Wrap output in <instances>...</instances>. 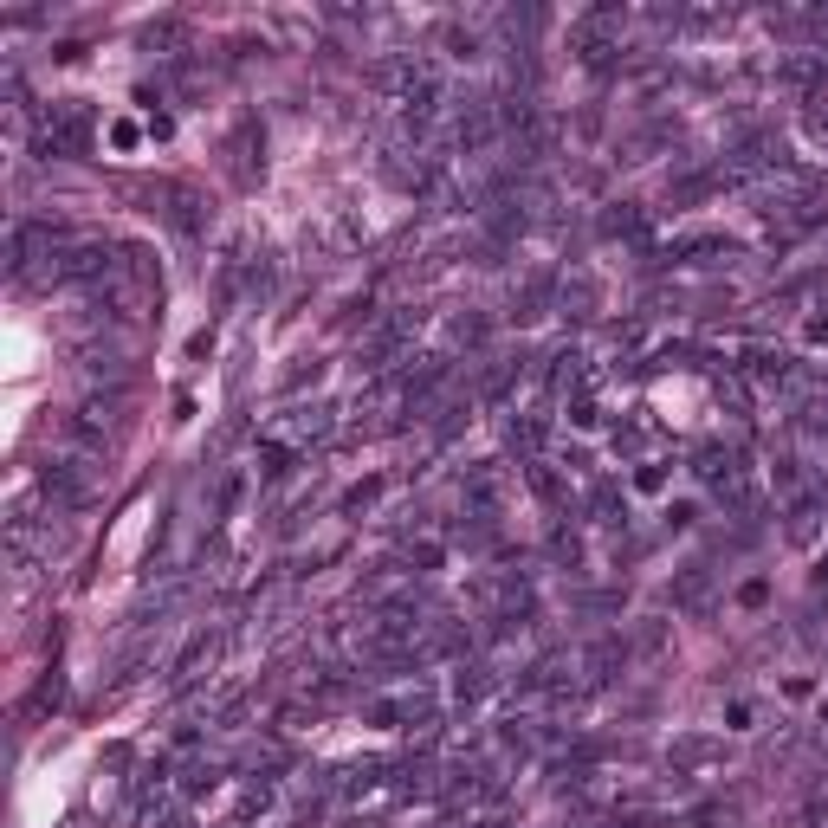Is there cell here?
<instances>
[{
  "mask_svg": "<svg viewBox=\"0 0 828 828\" xmlns=\"http://www.w3.org/2000/svg\"><path fill=\"white\" fill-rule=\"evenodd\" d=\"M337 434V414H330L324 402H311V408H285L279 421L266 427V447H285L298 460V453H311V447H324V440Z\"/></svg>",
  "mask_w": 828,
  "mask_h": 828,
  "instance_id": "obj_1",
  "label": "cell"
},
{
  "mask_svg": "<svg viewBox=\"0 0 828 828\" xmlns=\"http://www.w3.org/2000/svg\"><path fill=\"white\" fill-rule=\"evenodd\" d=\"M98 460L104 453H59V460L39 466V486H46L59 505H85L91 492H98Z\"/></svg>",
  "mask_w": 828,
  "mask_h": 828,
  "instance_id": "obj_2",
  "label": "cell"
},
{
  "mask_svg": "<svg viewBox=\"0 0 828 828\" xmlns=\"http://www.w3.org/2000/svg\"><path fill=\"white\" fill-rule=\"evenodd\" d=\"M91 149V110L85 104H52L39 123V156H85Z\"/></svg>",
  "mask_w": 828,
  "mask_h": 828,
  "instance_id": "obj_3",
  "label": "cell"
},
{
  "mask_svg": "<svg viewBox=\"0 0 828 828\" xmlns=\"http://www.w3.org/2000/svg\"><path fill=\"white\" fill-rule=\"evenodd\" d=\"M414 337H421V311H414V305L395 311V317H382V324L369 330V343H363V369H376V376H382V369H389Z\"/></svg>",
  "mask_w": 828,
  "mask_h": 828,
  "instance_id": "obj_4",
  "label": "cell"
},
{
  "mask_svg": "<svg viewBox=\"0 0 828 828\" xmlns=\"http://www.w3.org/2000/svg\"><path fill=\"white\" fill-rule=\"evenodd\" d=\"M621 26H628V13H621V7H589L583 20H576V46H583V59H609V52H621Z\"/></svg>",
  "mask_w": 828,
  "mask_h": 828,
  "instance_id": "obj_5",
  "label": "cell"
},
{
  "mask_svg": "<svg viewBox=\"0 0 828 828\" xmlns=\"http://www.w3.org/2000/svg\"><path fill=\"white\" fill-rule=\"evenodd\" d=\"M822 78H828L822 52H790V59H777V91H790V98H809Z\"/></svg>",
  "mask_w": 828,
  "mask_h": 828,
  "instance_id": "obj_6",
  "label": "cell"
},
{
  "mask_svg": "<svg viewBox=\"0 0 828 828\" xmlns=\"http://www.w3.org/2000/svg\"><path fill=\"white\" fill-rule=\"evenodd\" d=\"M499 499H505V473H499V466H473L466 486H460V505L473 518H492V512H499Z\"/></svg>",
  "mask_w": 828,
  "mask_h": 828,
  "instance_id": "obj_7",
  "label": "cell"
},
{
  "mask_svg": "<svg viewBox=\"0 0 828 828\" xmlns=\"http://www.w3.org/2000/svg\"><path fill=\"white\" fill-rule=\"evenodd\" d=\"M214 654H220V634H214V628H201V634H195V641H188V647H182V654H175V667H169V680H175V686H195V680H201V673H207V667H214Z\"/></svg>",
  "mask_w": 828,
  "mask_h": 828,
  "instance_id": "obj_8",
  "label": "cell"
},
{
  "mask_svg": "<svg viewBox=\"0 0 828 828\" xmlns=\"http://www.w3.org/2000/svg\"><path fill=\"white\" fill-rule=\"evenodd\" d=\"M673 602H680L686 615H706L712 609V570H699V563H693V570H680V576H673Z\"/></svg>",
  "mask_w": 828,
  "mask_h": 828,
  "instance_id": "obj_9",
  "label": "cell"
},
{
  "mask_svg": "<svg viewBox=\"0 0 828 828\" xmlns=\"http://www.w3.org/2000/svg\"><path fill=\"white\" fill-rule=\"evenodd\" d=\"M673 770H712V764H725V744L719 738H673Z\"/></svg>",
  "mask_w": 828,
  "mask_h": 828,
  "instance_id": "obj_10",
  "label": "cell"
},
{
  "mask_svg": "<svg viewBox=\"0 0 828 828\" xmlns=\"http://www.w3.org/2000/svg\"><path fill=\"white\" fill-rule=\"evenodd\" d=\"M136 828H195L182 809V796H149V803H136Z\"/></svg>",
  "mask_w": 828,
  "mask_h": 828,
  "instance_id": "obj_11",
  "label": "cell"
},
{
  "mask_svg": "<svg viewBox=\"0 0 828 828\" xmlns=\"http://www.w3.org/2000/svg\"><path fill=\"white\" fill-rule=\"evenodd\" d=\"M162 201H169V220H175L182 233H201V227H207V207H201L195 188H162Z\"/></svg>",
  "mask_w": 828,
  "mask_h": 828,
  "instance_id": "obj_12",
  "label": "cell"
},
{
  "mask_svg": "<svg viewBox=\"0 0 828 828\" xmlns=\"http://www.w3.org/2000/svg\"><path fill=\"white\" fill-rule=\"evenodd\" d=\"M240 499H246V473H240V466H233V473H227V479H220V486H214V512L227 518V512H233V505H240Z\"/></svg>",
  "mask_w": 828,
  "mask_h": 828,
  "instance_id": "obj_13",
  "label": "cell"
},
{
  "mask_svg": "<svg viewBox=\"0 0 828 828\" xmlns=\"http://www.w3.org/2000/svg\"><path fill=\"white\" fill-rule=\"evenodd\" d=\"M602 233H641V207H609V214H602Z\"/></svg>",
  "mask_w": 828,
  "mask_h": 828,
  "instance_id": "obj_14",
  "label": "cell"
},
{
  "mask_svg": "<svg viewBox=\"0 0 828 828\" xmlns=\"http://www.w3.org/2000/svg\"><path fill=\"white\" fill-rule=\"evenodd\" d=\"M537 440H544V421H537V414H531V421H512V447L524 453V460L537 453Z\"/></svg>",
  "mask_w": 828,
  "mask_h": 828,
  "instance_id": "obj_15",
  "label": "cell"
},
{
  "mask_svg": "<svg viewBox=\"0 0 828 828\" xmlns=\"http://www.w3.org/2000/svg\"><path fill=\"white\" fill-rule=\"evenodd\" d=\"M492 693V667H466L460 673V699H486Z\"/></svg>",
  "mask_w": 828,
  "mask_h": 828,
  "instance_id": "obj_16",
  "label": "cell"
},
{
  "mask_svg": "<svg viewBox=\"0 0 828 828\" xmlns=\"http://www.w3.org/2000/svg\"><path fill=\"white\" fill-rule=\"evenodd\" d=\"M440 46H447L453 59H473V52H479V39L466 33V26H447V33H440Z\"/></svg>",
  "mask_w": 828,
  "mask_h": 828,
  "instance_id": "obj_17",
  "label": "cell"
},
{
  "mask_svg": "<svg viewBox=\"0 0 828 828\" xmlns=\"http://www.w3.org/2000/svg\"><path fill=\"white\" fill-rule=\"evenodd\" d=\"M434 563H440V544H434V537L408 544V576H414V570H434Z\"/></svg>",
  "mask_w": 828,
  "mask_h": 828,
  "instance_id": "obj_18",
  "label": "cell"
},
{
  "mask_svg": "<svg viewBox=\"0 0 828 828\" xmlns=\"http://www.w3.org/2000/svg\"><path fill=\"white\" fill-rule=\"evenodd\" d=\"M550 557H557V563H570V570H576V563H583V544H576L570 531H557V537H550Z\"/></svg>",
  "mask_w": 828,
  "mask_h": 828,
  "instance_id": "obj_19",
  "label": "cell"
},
{
  "mask_svg": "<svg viewBox=\"0 0 828 828\" xmlns=\"http://www.w3.org/2000/svg\"><path fill=\"white\" fill-rule=\"evenodd\" d=\"M738 602H744V609H764V602H770V583H764V576H751V583L738 589Z\"/></svg>",
  "mask_w": 828,
  "mask_h": 828,
  "instance_id": "obj_20",
  "label": "cell"
},
{
  "mask_svg": "<svg viewBox=\"0 0 828 828\" xmlns=\"http://www.w3.org/2000/svg\"><path fill=\"white\" fill-rule=\"evenodd\" d=\"M751 719H757L751 699H731V706H725V725H731V731H751Z\"/></svg>",
  "mask_w": 828,
  "mask_h": 828,
  "instance_id": "obj_21",
  "label": "cell"
},
{
  "mask_svg": "<svg viewBox=\"0 0 828 828\" xmlns=\"http://www.w3.org/2000/svg\"><path fill=\"white\" fill-rule=\"evenodd\" d=\"M376 492H382V486H376V479H363V486H356V492H350V499H343V512H363V505H376Z\"/></svg>",
  "mask_w": 828,
  "mask_h": 828,
  "instance_id": "obj_22",
  "label": "cell"
}]
</instances>
